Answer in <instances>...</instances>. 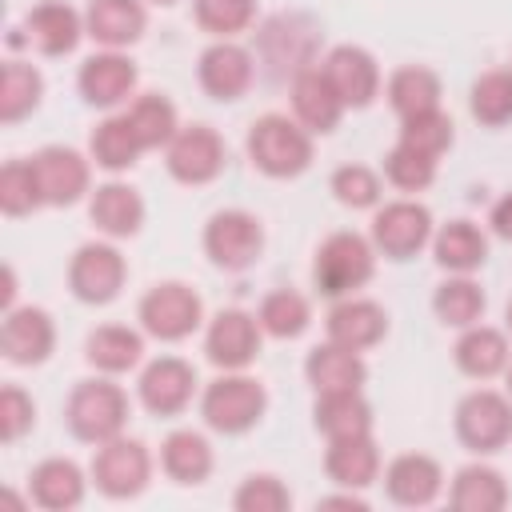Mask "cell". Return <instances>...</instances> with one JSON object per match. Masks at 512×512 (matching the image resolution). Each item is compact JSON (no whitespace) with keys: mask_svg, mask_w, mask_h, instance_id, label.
Wrapping results in <instances>:
<instances>
[{"mask_svg":"<svg viewBox=\"0 0 512 512\" xmlns=\"http://www.w3.org/2000/svg\"><path fill=\"white\" fill-rule=\"evenodd\" d=\"M88 476H92L100 496H108V500H136L152 484V452H148L144 440L120 432V436L96 444Z\"/></svg>","mask_w":512,"mask_h":512,"instance_id":"obj_7","label":"cell"},{"mask_svg":"<svg viewBox=\"0 0 512 512\" xmlns=\"http://www.w3.org/2000/svg\"><path fill=\"white\" fill-rule=\"evenodd\" d=\"M328 192L336 196V204L352 208V212H364V208H380V196H384V176L368 164H340L332 168L328 176Z\"/></svg>","mask_w":512,"mask_h":512,"instance_id":"obj_44","label":"cell"},{"mask_svg":"<svg viewBox=\"0 0 512 512\" xmlns=\"http://www.w3.org/2000/svg\"><path fill=\"white\" fill-rule=\"evenodd\" d=\"M212 468H216V452H212V444H208L204 432H196V428H172L164 436V444H160V472L172 484L196 488V484H204L212 476Z\"/></svg>","mask_w":512,"mask_h":512,"instance_id":"obj_28","label":"cell"},{"mask_svg":"<svg viewBox=\"0 0 512 512\" xmlns=\"http://www.w3.org/2000/svg\"><path fill=\"white\" fill-rule=\"evenodd\" d=\"M196 80H200L204 96H212L220 104H232L252 88L256 56L236 40H212L196 60Z\"/></svg>","mask_w":512,"mask_h":512,"instance_id":"obj_17","label":"cell"},{"mask_svg":"<svg viewBox=\"0 0 512 512\" xmlns=\"http://www.w3.org/2000/svg\"><path fill=\"white\" fill-rule=\"evenodd\" d=\"M124 116H128L132 132L140 136L144 152L168 148L172 136L180 132V112H176V104H172L164 92H140V96L124 108Z\"/></svg>","mask_w":512,"mask_h":512,"instance_id":"obj_38","label":"cell"},{"mask_svg":"<svg viewBox=\"0 0 512 512\" xmlns=\"http://www.w3.org/2000/svg\"><path fill=\"white\" fill-rule=\"evenodd\" d=\"M432 232H436L432 212L420 200H408L404 196V200H388V204L376 208L368 236H372V244H376V252L384 260L404 264V260L420 256L432 244Z\"/></svg>","mask_w":512,"mask_h":512,"instance_id":"obj_10","label":"cell"},{"mask_svg":"<svg viewBox=\"0 0 512 512\" xmlns=\"http://www.w3.org/2000/svg\"><path fill=\"white\" fill-rule=\"evenodd\" d=\"M124 280H128V260L108 236L80 244L68 260V292L80 304H92V308L112 304L124 292Z\"/></svg>","mask_w":512,"mask_h":512,"instance_id":"obj_9","label":"cell"},{"mask_svg":"<svg viewBox=\"0 0 512 512\" xmlns=\"http://www.w3.org/2000/svg\"><path fill=\"white\" fill-rule=\"evenodd\" d=\"M48 208L44 204V192H40V180H36V168H32V156H12L4 168H0V212L20 220V216H32Z\"/></svg>","mask_w":512,"mask_h":512,"instance_id":"obj_41","label":"cell"},{"mask_svg":"<svg viewBox=\"0 0 512 512\" xmlns=\"http://www.w3.org/2000/svg\"><path fill=\"white\" fill-rule=\"evenodd\" d=\"M84 12H76L64 0H40L24 16V40L40 56H68L84 40Z\"/></svg>","mask_w":512,"mask_h":512,"instance_id":"obj_23","label":"cell"},{"mask_svg":"<svg viewBox=\"0 0 512 512\" xmlns=\"http://www.w3.org/2000/svg\"><path fill=\"white\" fill-rule=\"evenodd\" d=\"M256 320H260L264 336H272V340H300L312 328V304L296 288H272L260 300Z\"/></svg>","mask_w":512,"mask_h":512,"instance_id":"obj_39","label":"cell"},{"mask_svg":"<svg viewBox=\"0 0 512 512\" xmlns=\"http://www.w3.org/2000/svg\"><path fill=\"white\" fill-rule=\"evenodd\" d=\"M0 352L16 368H36L56 352V320L40 304H16L0 320Z\"/></svg>","mask_w":512,"mask_h":512,"instance_id":"obj_16","label":"cell"},{"mask_svg":"<svg viewBox=\"0 0 512 512\" xmlns=\"http://www.w3.org/2000/svg\"><path fill=\"white\" fill-rule=\"evenodd\" d=\"M44 100V76L32 60H4L0 72V124H20L24 116H32Z\"/></svg>","mask_w":512,"mask_h":512,"instance_id":"obj_36","label":"cell"},{"mask_svg":"<svg viewBox=\"0 0 512 512\" xmlns=\"http://www.w3.org/2000/svg\"><path fill=\"white\" fill-rule=\"evenodd\" d=\"M380 484L396 508H428L444 492V468L428 452H400L384 464Z\"/></svg>","mask_w":512,"mask_h":512,"instance_id":"obj_18","label":"cell"},{"mask_svg":"<svg viewBox=\"0 0 512 512\" xmlns=\"http://www.w3.org/2000/svg\"><path fill=\"white\" fill-rule=\"evenodd\" d=\"M228 164V144L212 124H180L172 144L164 148V168L176 184L200 188L212 184Z\"/></svg>","mask_w":512,"mask_h":512,"instance_id":"obj_12","label":"cell"},{"mask_svg":"<svg viewBox=\"0 0 512 512\" xmlns=\"http://www.w3.org/2000/svg\"><path fill=\"white\" fill-rule=\"evenodd\" d=\"M84 360L104 376H124L144 360V332L128 324H100L84 340Z\"/></svg>","mask_w":512,"mask_h":512,"instance_id":"obj_34","label":"cell"},{"mask_svg":"<svg viewBox=\"0 0 512 512\" xmlns=\"http://www.w3.org/2000/svg\"><path fill=\"white\" fill-rule=\"evenodd\" d=\"M84 32L100 48H132L148 32V8L144 0H88L84 4Z\"/></svg>","mask_w":512,"mask_h":512,"instance_id":"obj_25","label":"cell"},{"mask_svg":"<svg viewBox=\"0 0 512 512\" xmlns=\"http://www.w3.org/2000/svg\"><path fill=\"white\" fill-rule=\"evenodd\" d=\"M432 260L444 268V272H460V276H472L476 268H484L488 260V236L476 220H448L432 232Z\"/></svg>","mask_w":512,"mask_h":512,"instance_id":"obj_30","label":"cell"},{"mask_svg":"<svg viewBox=\"0 0 512 512\" xmlns=\"http://www.w3.org/2000/svg\"><path fill=\"white\" fill-rule=\"evenodd\" d=\"M504 332L512 336V300H508V308H504Z\"/></svg>","mask_w":512,"mask_h":512,"instance_id":"obj_50","label":"cell"},{"mask_svg":"<svg viewBox=\"0 0 512 512\" xmlns=\"http://www.w3.org/2000/svg\"><path fill=\"white\" fill-rule=\"evenodd\" d=\"M452 360L456 368L468 376V380H492V376H504L508 360H512V344H508V332L504 328H492V324H472V328H460L456 344H452Z\"/></svg>","mask_w":512,"mask_h":512,"instance_id":"obj_26","label":"cell"},{"mask_svg":"<svg viewBox=\"0 0 512 512\" xmlns=\"http://www.w3.org/2000/svg\"><path fill=\"white\" fill-rule=\"evenodd\" d=\"M32 428H36V400L20 384H4L0 388V440L16 444Z\"/></svg>","mask_w":512,"mask_h":512,"instance_id":"obj_47","label":"cell"},{"mask_svg":"<svg viewBox=\"0 0 512 512\" xmlns=\"http://www.w3.org/2000/svg\"><path fill=\"white\" fill-rule=\"evenodd\" d=\"M468 112L480 128H508L512 124V64L488 68L468 88Z\"/></svg>","mask_w":512,"mask_h":512,"instance_id":"obj_40","label":"cell"},{"mask_svg":"<svg viewBox=\"0 0 512 512\" xmlns=\"http://www.w3.org/2000/svg\"><path fill=\"white\" fill-rule=\"evenodd\" d=\"M200 244L220 272H248L264 256V224L248 208H220L208 216Z\"/></svg>","mask_w":512,"mask_h":512,"instance_id":"obj_8","label":"cell"},{"mask_svg":"<svg viewBox=\"0 0 512 512\" xmlns=\"http://www.w3.org/2000/svg\"><path fill=\"white\" fill-rule=\"evenodd\" d=\"M376 244L372 236H360L352 228L328 232L312 256V284L328 300L356 296L372 276H376Z\"/></svg>","mask_w":512,"mask_h":512,"instance_id":"obj_2","label":"cell"},{"mask_svg":"<svg viewBox=\"0 0 512 512\" xmlns=\"http://www.w3.org/2000/svg\"><path fill=\"white\" fill-rule=\"evenodd\" d=\"M144 216H148V204H144L140 188H132L124 180H104L88 196V220L108 240H132L144 228Z\"/></svg>","mask_w":512,"mask_h":512,"instance_id":"obj_20","label":"cell"},{"mask_svg":"<svg viewBox=\"0 0 512 512\" xmlns=\"http://www.w3.org/2000/svg\"><path fill=\"white\" fill-rule=\"evenodd\" d=\"M328 84L336 88V96L344 100V108H368L380 88H384V76H380V64L368 48L360 44H336L328 48V56L320 60Z\"/></svg>","mask_w":512,"mask_h":512,"instance_id":"obj_19","label":"cell"},{"mask_svg":"<svg viewBox=\"0 0 512 512\" xmlns=\"http://www.w3.org/2000/svg\"><path fill=\"white\" fill-rule=\"evenodd\" d=\"M316 136L288 112H264L252 120L244 152L252 160V168L268 180H296L312 168L316 160Z\"/></svg>","mask_w":512,"mask_h":512,"instance_id":"obj_1","label":"cell"},{"mask_svg":"<svg viewBox=\"0 0 512 512\" xmlns=\"http://www.w3.org/2000/svg\"><path fill=\"white\" fill-rule=\"evenodd\" d=\"M196 392H200V380L184 356H156L140 368V380H136V400L144 404V412L160 420L180 416L196 400Z\"/></svg>","mask_w":512,"mask_h":512,"instance_id":"obj_14","label":"cell"},{"mask_svg":"<svg viewBox=\"0 0 512 512\" xmlns=\"http://www.w3.org/2000/svg\"><path fill=\"white\" fill-rule=\"evenodd\" d=\"M264 348V328L256 312L244 308H220L204 324V360L220 372H248Z\"/></svg>","mask_w":512,"mask_h":512,"instance_id":"obj_11","label":"cell"},{"mask_svg":"<svg viewBox=\"0 0 512 512\" xmlns=\"http://www.w3.org/2000/svg\"><path fill=\"white\" fill-rule=\"evenodd\" d=\"M304 380L312 384V392H352V388H364L368 384V364H364V352H352L336 340H324L316 344L308 356H304Z\"/></svg>","mask_w":512,"mask_h":512,"instance_id":"obj_27","label":"cell"},{"mask_svg":"<svg viewBox=\"0 0 512 512\" xmlns=\"http://www.w3.org/2000/svg\"><path fill=\"white\" fill-rule=\"evenodd\" d=\"M140 152H144V144H140V136L132 132V124H128V116L124 112H108L92 132H88V156H92V164L96 168H104V172H128L136 160H140Z\"/></svg>","mask_w":512,"mask_h":512,"instance_id":"obj_35","label":"cell"},{"mask_svg":"<svg viewBox=\"0 0 512 512\" xmlns=\"http://www.w3.org/2000/svg\"><path fill=\"white\" fill-rule=\"evenodd\" d=\"M88 472L72 456H48L28 472V500L44 512H72L88 496Z\"/></svg>","mask_w":512,"mask_h":512,"instance_id":"obj_22","label":"cell"},{"mask_svg":"<svg viewBox=\"0 0 512 512\" xmlns=\"http://www.w3.org/2000/svg\"><path fill=\"white\" fill-rule=\"evenodd\" d=\"M384 96H388V108L400 120H408V116H420V112L440 108L444 84H440V72L428 68V64H400V68L388 72Z\"/></svg>","mask_w":512,"mask_h":512,"instance_id":"obj_32","label":"cell"},{"mask_svg":"<svg viewBox=\"0 0 512 512\" xmlns=\"http://www.w3.org/2000/svg\"><path fill=\"white\" fill-rule=\"evenodd\" d=\"M324 472L336 488H372L384 472V460H380V448L372 436H352V440H328L324 448Z\"/></svg>","mask_w":512,"mask_h":512,"instance_id":"obj_29","label":"cell"},{"mask_svg":"<svg viewBox=\"0 0 512 512\" xmlns=\"http://www.w3.org/2000/svg\"><path fill=\"white\" fill-rule=\"evenodd\" d=\"M436 172H440V160L436 156H424L420 148L396 140L388 152H384V180L400 192H424L436 184Z\"/></svg>","mask_w":512,"mask_h":512,"instance_id":"obj_43","label":"cell"},{"mask_svg":"<svg viewBox=\"0 0 512 512\" xmlns=\"http://www.w3.org/2000/svg\"><path fill=\"white\" fill-rule=\"evenodd\" d=\"M192 16L200 32H208L212 40H236L256 24L260 4L256 0H192Z\"/></svg>","mask_w":512,"mask_h":512,"instance_id":"obj_42","label":"cell"},{"mask_svg":"<svg viewBox=\"0 0 512 512\" xmlns=\"http://www.w3.org/2000/svg\"><path fill=\"white\" fill-rule=\"evenodd\" d=\"M324 332H328V340H336L352 352H368L388 336V312H384V304H376L368 296H344L328 308Z\"/></svg>","mask_w":512,"mask_h":512,"instance_id":"obj_24","label":"cell"},{"mask_svg":"<svg viewBox=\"0 0 512 512\" xmlns=\"http://www.w3.org/2000/svg\"><path fill=\"white\" fill-rule=\"evenodd\" d=\"M396 140H404V144L420 148L424 156H436L440 160L456 144V124H452V116L444 108H432V112H420V116L400 120V136Z\"/></svg>","mask_w":512,"mask_h":512,"instance_id":"obj_45","label":"cell"},{"mask_svg":"<svg viewBox=\"0 0 512 512\" xmlns=\"http://www.w3.org/2000/svg\"><path fill=\"white\" fill-rule=\"evenodd\" d=\"M140 332L160 344H180L204 324V300L184 280H160L152 284L136 304Z\"/></svg>","mask_w":512,"mask_h":512,"instance_id":"obj_5","label":"cell"},{"mask_svg":"<svg viewBox=\"0 0 512 512\" xmlns=\"http://www.w3.org/2000/svg\"><path fill=\"white\" fill-rule=\"evenodd\" d=\"M236 512H288L292 492L276 472H248L232 492Z\"/></svg>","mask_w":512,"mask_h":512,"instance_id":"obj_46","label":"cell"},{"mask_svg":"<svg viewBox=\"0 0 512 512\" xmlns=\"http://www.w3.org/2000/svg\"><path fill=\"white\" fill-rule=\"evenodd\" d=\"M488 228H492V236H500V240L512 244V192H504V196L492 204V212H488Z\"/></svg>","mask_w":512,"mask_h":512,"instance_id":"obj_49","label":"cell"},{"mask_svg":"<svg viewBox=\"0 0 512 512\" xmlns=\"http://www.w3.org/2000/svg\"><path fill=\"white\" fill-rule=\"evenodd\" d=\"M136 84H140L136 60L128 52H116V48L92 52L76 72L80 100L88 108H100V112H116L120 104H128V96H136Z\"/></svg>","mask_w":512,"mask_h":512,"instance_id":"obj_15","label":"cell"},{"mask_svg":"<svg viewBox=\"0 0 512 512\" xmlns=\"http://www.w3.org/2000/svg\"><path fill=\"white\" fill-rule=\"evenodd\" d=\"M312 424L324 440H352L372 436V404L364 400V388L352 392H320L312 404Z\"/></svg>","mask_w":512,"mask_h":512,"instance_id":"obj_31","label":"cell"},{"mask_svg":"<svg viewBox=\"0 0 512 512\" xmlns=\"http://www.w3.org/2000/svg\"><path fill=\"white\" fill-rule=\"evenodd\" d=\"M148 4H160V8H168V4H176V0H148Z\"/></svg>","mask_w":512,"mask_h":512,"instance_id":"obj_52","label":"cell"},{"mask_svg":"<svg viewBox=\"0 0 512 512\" xmlns=\"http://www.w3.org/2000/svg\"><path fill=\"white\" fill-rule=\"evenodd\" d=\"M268 412V388L248 372H220L200 388V416L220 436L252 432Z\"/></svg>","mask_w":512,"mask_h":512,"instance_id":"obj_4","label":"cell"},{"mask_svg":"<svg viewBox=\"0 0 512 512\" xmlns=\"http://www.w3.org/2000/svg\"><path fill=\"white\" fill-rule=\"evenodd\" d=\"M504 384H508V396H512V360H508V368H504Z\"/></svg>","mask_w":512,"mask_h":512,"instance_id":"obj_51","label":"cell"},{"mask_svg":"<svg viewBox=\"0 0 512 512\" xmlns=\"http://www.w3.org/2000/svg\"><path fill=\"white\" fill-rule=\"evenodd\" d=\"M328 508H344V512H368V500L356 492V488H340L332 496H320L316 500V512H328Z\"/></svg>","mask_w":512,"mask_h":512,"instance_id":"obj_48","label":"cell"},{"mask_svg":"<svg viewBox=\"0 0 512 512\" xmlns=\"http://www.w3.org/2000/svg\"><path fill=\"white\" fill-rule=\"evenodd\" d=\"M508 500H512V492H508L504 472L492 464H480V460L456 468V476L448 484V504L456 512H504Z\"/></svg>","mask_w":512,"mask_h":512,"instance_id":"obj_33","label":"cell"},{"mask_svg":"<svg viewBox=\"0 0 512 512\" xmlns=\"http://www.w3.org/2000/svg\"><path fill=\"white\" fill-rule=\"evenodd\" d=\"M484 308H488L484 288L460 272H448V280H440L432 292V312L444 328H472L484 320Z\"/></svg>","mask_w":512,"mask_h":512,"instance_id":"obj_37","label":"cell"},{"mask_svg":"<svg viewBox=\"0 0 512 512\" xmlns=\"http://www.w3.org/2000/svg\"><path fill=\"white\" fill-rule=\"evenodd\" d=\"M456 440L472 456H496L512 444V396L496 388H472L452 412Z\"/></svg>","mask_w":512,"mask_h":512,"instance_id":"obj_6","label":"cell"},{"mask_svg":"<svg viewBox=\"0 0 512 512\" xmlns=\"http://www.w3.org/2000/svg\"><path fill=\"white\" fill-rule=\"evenodd\" d=\"M288 100H292V116H296L312 136H328V132H336L340 116L348 112L344 100L336 96V88L328 84V76H324L320 64H308V68L292 72Z\"/></svg>","mask_w":512,"mask_h":512,"instance_id":"obj_21","label":"cell"},{"mask_svg":"<svg viewBox=\"0 0 512 512\" xmlns=\"http://www.w3.org/2000/svg\"><path fill=\"white\" fill-rule=\"evenodd\" d=\"M128 416H132V400L128 392L112 380V376H92V380H80L68 400H64V424L68 432L80 440V444H104L112 436H120L128 428Z\"/></svg>","mask_w":512,"mask_h":512,"instance_id":"obj_3","label":"cell"},{"mask_svg":"<svg viewBox=\"0 0 512 512\" xmlns=\"http://www.w3.org/2000/svg\"><path fill=\"white\" fill-rule=\"evenodd\" d=\"M32 168L48 208H72L92 196V156H84L80 148L44 144L40 152H32Z\"/></svg>","mask_w":512,"mask_h":512,"instance_id":"obj_13","label":"cell"}]
</instances>
